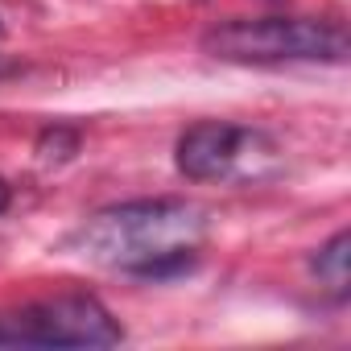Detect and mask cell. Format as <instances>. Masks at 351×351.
Listing matches in <instances>:
<instances>
[{
  "instance_id": "3957f363",
  "label": "cell",
  "mask_w": 351,
  "mask_h": 351,
  "mask_svg": "<svg viewBox=\"0 0 351 351\" xmlns=\"http://www.w3.org/2000/svg\"><path fill=\"white\" fill-rule=\"evenodd\" d=\"M120 339V322L91 293H62L34 302L17 314H0L5 347H116Z\"/></svg>"
},
{
  "instance_id": "6da1fadb",
  "label": "cell",
  "mask_w": 351,
  "mask_h": 351,
  "mask_svg": "<svg viewBox=\"0 0 351 351\" xmlns=\"http://www.w3.org/2000/svg\"><path fill=\"white\" fill-rule=\"evenodd\" d=\"M203 236H207V211L199 203L132 199L91 215L66 240V252H75L87 265L136 273V277H165L195 261Z\"/></svg>"
},
{
  "instance_id": "277c9868",
  "label": "cell",
  "mask_w": 351,
  "mask_h": 351,
  "mask_svg": "<svg viewBox=\"0 0 351 351\" xmlns=\"http://www.w3.org/2000/svg\"><path fill=\"white\" fill-rule=\"evenodd\" d=\"M265 145H269L265 132H252V128H240L228 120H203L178 136L173 161H178V169L191 182H219V178L240 173Z\"/></svg>"
},
{
  "instance_id": "52a82bcc",
  "label": "cell",
  "mask_w": 351,
  "mask_h": 351,
  "mask_svg": "<svg viewBox=\"0 0 351 351\" xmlns=\"http://www.w3.org/2000/svg\"><path fill=\"white\" fill-rule=\"evenodd\" d=\"M9 199H13V195H9V182H5V178H0V211H5V207H9Z\"/></svg>"
},
{
  "instance_id": "7a4b0ae2",
  "label": "cell",
  "mask_w": 351,
  "mask_h": 351,
  "mask_svg": "<svg viewBox=\"0 0 351 351\" xmlns=\"http://www.w3.org/2000/svg\"><path fill=\"white\" fill-rule=\"evenodd\" d=\"M203 50L219 62L277 66V62H343L347 34L314 17H236L203 34Z\"/></svg>"
},
{
  "instance_id": "ba28073f",
  "label": "cell",
  "mask_w": 351,
  "mask_h": 351,
  "mask_svg": "<svg viewBox=\"0 0 351 351\" xmlns=\"http://www.w3.org/2000/svg\"><path fill=\"white\" fill-rule=\"evenodd\" d=\"M13 71H17V62H9L5 54H0V79H5V75H13Z\"/></svg>"
},
{
  "instance_id": "5b68a950",
  "label": "cell",
  "mask_w": 351,
  "mask_h": 351,
  "mask_svg": "<svg viewBox=\"0 0 351 351\" xmlns=\"http://www.w3.org/2000/svg\"><path fill=\"white\" fill-rule=\"evenodd\" d=\"M310 269H314V277H318L335 298H347V285H351V236H347V232H335V236L310 256Z\"/></svg>"
},
{
  "instance_id": "8992f818",
  "label": "cell",
  "mask_w": 351,
  "mask_h": 351,
  "mask_svg": "<svg viewBox=\"0 0 351 351\" xmlns=\"http://www.w3.org/2000/svg\"><path fill=\"white\" fill-rule=\"evenodd\" d=\"M75 149H79V136H75V132H66V128L46 132V136H42V145H38V153H42L46 161H54V157L62 161V157H71Z\"/></svg>"
}]
</instances>
